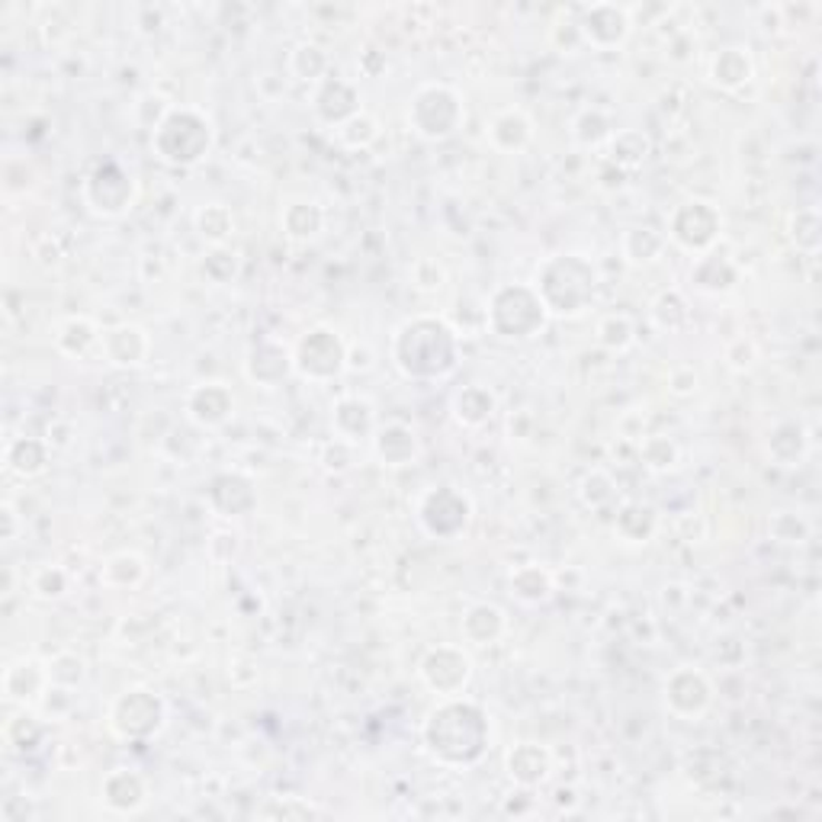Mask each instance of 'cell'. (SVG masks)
Returning a JSON list of instances; mask_svg holds the SVG:
<instances>
[{
	"instance_id": "obj_1",
	"label": "cell",
	"mask_w": 822,
	"mask_h": 822,
	"mask_svg": "<svg viewBox=\"0 0 822 822\" xmlns=\"http://www.w3.org/2000/svg\"><path fill=\"white\" fill-rule=\"evenodd\" d=\"M422 739H425L430 759H437L447 768H469V764L483 762V755L488 752L491 723L479 703L447 698L430 710Z\"/></svg>"
},
{
	"instance_id": "obj_2",
	"label": "cell",
	"mask_w": 822,
	"mask_h": 822,
	"mask_svg": "<svg viewBox=\"0 0 822 822\" xmlns=\"http://www.w3.org/2000/svg\"><path fill=\"white\" fill-rule=\"evenodd\" d=\"M393 361L408 379H444L459 364V337L444 318L415 315L393 335Z\"/></svg>"
},
{
	"instance_id": "obj_3",
	"label": "cell",
	"mask_w": 822,
	"mask_h": 822,
	"mask_svg": "<svg viewBox=\"0 0 822 822\" xmlns=\"http://www.w3.org/2000/svg\"><path fill=\"white\" fill-rule=\"evenodd\" d=\"M598 267L581 254H552L537 267V296L556 318H576L598 293Z\"/></svg>"
},
{
	"instance_id": "obj_4",
	"label": "cell",
	"mask_w": 822,
	"mask_h": 822,
	"mask_svg": "<svg viewBox=\"0 0 822 822\" xmlns=\"http://www.w3.org/2000/svg\"><path fill=\"white\" fill-rule=\"evenodd\" d=\"M152 149L171 168H193L213 152V122L190 106H174L152 132Z\"/></svg>"
},
{
	"instance_id": "obj_5",
	"label": "cell",
	"mask_w": 822,
	"mask_h": 822,
	"mask_svg": "<svg viewBox=\"0 0 822 822\" xmlns=\"http://www.w3.org/2000/svg\"><path fill=\"white\" fill-rule=\"evenodd\" d=\"M486 318L491 335L508 337V341H527V337H537L547 328L549 312L530 283H505L491 293Z\"/></svg>"
},
{
	"instance_id": "obj_6",
	"label": "cell",
	"mask_w": 822,
	"mask_h": 822,
	"mask_svg": "<svg viewBox=\"0 0 822 822\" xmlns=\"http://www.w3.org/2000/svg\"><path fill=\"white\" fill-rule=\"evenodd\" d=\"M463 120H466L463 97L447 84H425L408 103V125L425 142H444L457 135Z\"/></svg>"
},
{
	"instance_id": "obj_7",
	"label": "cell",
	"mask_w": 822,
	"mask_h": 822,
	"mask_svg": "<svg viewBox=\"0 0 822 822\" xmlns=\"http://www.w3.org/2000/svg\"><path fill=\"white\" fill-rule=\"evenodd\" d=\"M168 707L152 688H129L110 703V730L125 742H145L164 730Z\"/></svg>"
},
{
	"instance_id": "obj_8",
	"label": "cell",
	"mask_w": 822,
	"mask_h": 822,
	"mask_svg": "<svg viewBox=\"0 0 822 822\" xmlns=\"http://www.w3.org/2000/svg\"><path fill=\"white\" fill-rule=\"evenodd\" d=\"M293 361H296V373L312 383H328L347 369V344L337 335L335 328H308L300 344L293 347Z\"/></svg>"
},
{
	"instance_id": "obj_9",
	"label": "cell",
	"mask_w": 822,
	"mask_h": 822,
	"mask_svg": "<svg viewBox=\"0 0 822 822\" xmlns=\"http://www.w3.org/2000/svg\"><path fill=\"white\" fill-rule=\"evenodd\" d=\"M723 235V213L710 200H688L669 219L671 242L691 254H707Z\"/></svg>"
},
{
	"instance_id": "obj_10",
	"label": "cell",
	"mask_w": 822,
	"mask_h": 822,
	"mask_svg": "<svg viewBox=\"0 0 822 822\" xmlns=\"http://www.w3.org/2000/svg\"><path fill=\"white\" fill-rule=\"evenodd\" d=\"M84 203L91 206V213L103 215V219L129 213V206L135 203L132 174L120 161H100L91 171V177L84 181Z\"/></svg>"
},
{
	"instance_id": "obj_11",
	"label": "cell",
	"mask_w": 822,
	"mask_h": 822,
	"mask_svg": "<svg viewBox=\"0 0 822 822\" xmlns=\"http://www.w3.org/2000/svg\"><path fill=\"white\" fill-rule=\"evenodd\" d=\"M469 518H473V505L454 486L430 488L418 505V520H422L425 534L437 537V540H457L459 534L469 527Z\"/></svg>"
},
{
	"instance_id": "obj_12",
	"label": "cell",
	"mask_w": 822,
	"mask_h": 822,
	"mask_svg": "<svg viewBox=\"0 0 822 822\" xmlns=\"http://www.w3.org/2000/svg\"><path fill=\"white\" fill-rule=\"evenodd\" d=\"M418 674L425 681L427 688L440 698H457L459 691L469 684L473 678V659L463 646H434L427 649L422 666H418Z\"/></svg>"
},
{
	"instance_id": "obj_13",
	"label": "cell",
	"mask_w": 822,
	"mask_h": 822,
	"mask_svg": "<svg viewBox=\"0 0 822 822\" xmlns=\"http://www.w3.org/2000/svg\"><path fill=\"white\" fill-rule=\"evenodd\" d=\"M713 703V684L701 669H674L666 681V707L678 720H698Z\"/></svg>"
},
{
	"instance_id": "obj_14",
	"label": "cell",
	"mask_w": 822,
	"mask_h": 822,
	"mask_svg": "<svg viewBox=\"0 0 822 822\" xmlns=\"http://www.w3.org/2000/svg\"><path fill=\"white\" fill-rule=\"evenodd\" d=\"M579 32L581 42L595 49H617L630 39L633 20H630V10L620 3H591L581 10Z\"/></svg>"
},
{
	"instance_id": "obj_15",
	"label": "cell",
	"mask_w": 822,
	"mask_h": 822,
	"mask_svg": "<svg viewBox=\"0 0 822 822\" xmlns=\"http://www.w3.org/2000/svg\"><path fill=\"white\" fill-rule=\"evenodd\" d=\"M290 373H296V361H293V351L286 344H280L274 337H264V341L251 344L247 361H244V376L254 386L274 389V386L290 379Z\"/></svg>"
},
{
	"instance_id": "obj_16",
	"label": "cell",
	"mask_w": 822,
	"mask_h": 822,
	"mask_svg": "<svg viewBox=\"0 0 822 822\" xmlns=\"http://www.w3.org/2000/svg\"><path fill=\"white\" fill-rule=\"evenodd\" d=\"M206 501L219 518H244L257 508V488L242 473H219L206 488Z\"/></svg>"
},
{
	"instance_id": "obj_17",
	"label": "cell",
	"mask_w": 822,
	"mask_h": 822,
	"mask_svg": "<svg viewBox=\"0 0 822 822\" xmlns=\"http://www.w3.org/2000/svg\"><path fill=\"white\" fill-rule=\"evenodd\" d=\"M235 415V393L225 383H200L186 393V418L196 427H222Z\"/></svg>"
},
{
	"instance_id": "obj_18",
	"label": "cell",
	"mask_w": 822,
	"mask_h": 822,
	"mask_svg": "<svg viewBox=\"0 0 822 822\" xmlns=\"http://www.w3.org/2000/svg\"><path fill=\"white\" fill-rule=\"evenodd\" d=\"M312 110L315 116L325 122V125H344L347 120H354L361 110V91L344 81V78H325L318 84V91L312 97Z\"/></svg>"
},
{
	"instance_id": "obj_19",
	"label": "cell",
	"mask_w": 822,
	"mask_h": 822,
	"mask_svg": "<svg viewBox=\"0 0 822 822\" xmlns=\"http://www.w3.org/2000/svg\"><path fill=\"white\" fill-rule=\"evenodd\" d=\"M505 771L508 778L524 788V791H534L540 784H547L549 774H552V752L540 742H518L508 755H505Z\"/></svg>"
},
{
	"instance_id": "obj_20",
	"label": "cell",
	"mask_w": 822,
	"mask_h": 822,
	"mask_svg": "<svg viewBox=\"0 0 822 822\" xmlns=\"http://www.w3.org/2000/svg\"><path fill=\"white\" fill-rule=\"evenodd\" d=\"M49 684H52L49 666H42L35 659H17L3 671V698L10 703H20V707L39 701L49 691Z\"/></svg>"
},
{
	"instance_id": "obj_21",
	"label": "cell",
	"mask_w": 822,
	"mask_h": 822,
	"mask_svg": "<svg viewBox=\"0 0 822 822\" xmlns=\"http://www.w3.org/2000/svg\"><path fill=\"white\" fill-rule=\"evenodd\" d=\"M100 351H103V357H106L110 366L129 369V366H139L149 361L152 341L139 325H116V328L103 332Z\"/></svg>"
},
{
	"instance_id": "obj_22",
	"label": "cell",
	"mask_w": 822,
	"mask_h": 822,
	"mask_svg": "<svg viewBox=\"0 0 822 822\" xmlns=\"http://www.w3.org/2000/svg\"><path fill=\"white\" fill-rule=\"evenodd\" d=\"M100 796L113 813H139L149 800V784L139 771L132 768H116L103 778Z\"/></svg>"
},
{
	"instance_id": "obj_23",
	"label": "cell",
	"mask_w": 822,
	"mask_h": 822,
	"mask_svg": "<svg viewBox=\"0 0 822 822\" xmlns=\"http://www.w3.org/2000/svg\"><path fill=\"white\" fill-rule=\"evenodd\" d=\"M373 454L383 466H412L418 459V437L415 430L402 422H389V425L373 430Z\"/></svg>"
},
{
	"instance_id": "obj_24",
	"label": "cell",
	"mask_w": 822,
	"mask_h": 822,
	"mask_svg": "<svg viewBox=\"0 0 822 822\" xmlns=\"http://www.w3.org/2000/svg\"><path fill=\"white\" fill-rule=\"evenodd\" d=\"M332 425H335V434L341 440H364V437H373L376 430V408L369 398L361 396H344L335 402V412H332Z\"/></svg>"
},
{
	"instance_id": "obj_25",
	"label": "cell",
	"mask_w": 822,
	"mask_h": 822,
	"mask_svg": "<svg viewBox=\"0 0 822 822\" xmlns=\"http://www.w3.org/2000/svg\"><path fill=\"white\" fill-rule=\"evenodd\" d=\"M752 78H755V61L742 45H727L710 61V84H717L720 91H739Z\"/></svg>"
},
{
	"instance_id": "obj_26",
	"label": "cell",
	"mask_w": 822,
	"mask_h": 822,
	"mask_svg": "<svg viewBox=\"0 0 822 822\" xmlns=\"http://www.w3.org/2000/svg\"><path fill=\"white\" fill-rule=\"evenodd\" d=\"M486 139L495 152H505V154L524 152V149L530 145V139H534V122L527 120L520 110H505V113H495V116L488 120Z\"/></svg>"
},
{
	"instance_id": "obj_27",
	"label": "cell",
	"mask_w": 822,
	"mask_h": 822,
	"mask_svg": "<svg viewBox=\"0 0 822 822\" xmlns=\"http://www.w3.org/2000/svg\"><path fill=\"white\" fill-rule=\"evenodd\" d=\"M691 283L710 293V296H720V293H730L732 286L739 283V267L732 264L727 254H717V251H707L694 261L691 267Z\"/></svg>"
},
{
	"instance_id": "obj_28",
	"label": "cell",
	"mask_w": 822,
	"mask_h": 822,
	"mask_svg": "<svg viewBox=\"0 0 822 822\" xmlns=\"http://www.w3.org/2000/svg\"><path fill=\"white\" fill-rule=\"evenodd\" d=\"M505 630H508V617L498 605L483 601L463 613V640L473 646H491L505 637Z\"/></svg>"
},
{
	"instance_id": "obj_29",
	"label": "cell",
	"mask_w": 822,
	"mask_h": 822,
	"mask_svg": "<svg viewBox=\"0 0 822 822\" xmlns=\"http://www.w3.org/2000/svg\"><path fill=\"white\" fill-rule=\"evenodd\" d=\"M764 450L778 466H796V463H803L806 450H810V437L800 422H778L764 440Z\"/></svg>"
},
{
	"instance_id": "obj_30",
	"label": "cell",
	"mask_w": 822,
	"mask_h": 822,
	"mask_svg": "<svg viewBox=\"0 0 822 822\" xmlns=\"http://www.w3.org/2000/svg\"><path fill=\"white\" fill-rule=\"evenodd\" d=\"M280 229L290 242H312L325 229V210L312 200H293L280 213Z\"/></svg>"
},
{
	"instance_id": "obj_31",
	"label": "cell",
	"mask_w": 822,
	"mask_h": 822,
	"mask_svg": "<svg viewBox=\"0 0 822 822\" xmlns=\"http://www.w3.org/2000/svg\"><path fill=\"white\" fill-rule=\"evenodd\" d=\"M669 247L666 232L652 229V225H637V229H627L623 232V242H620V254L627 257V264L633 267H649L656 264Z\"/></svg>"
},
{
	"instance_id": "obj_32",
	"label": "cell",
	"mask_w": 822,
	"mask_h": 822,
	"mask_svg": "<svg viewBox=\"0 0 822 822\" xmlns=\"http://www.w3.org/2000/svg\"><path fill=\"white\" fill-rule=\"evenodd\" d=\"M7 469L20 479H32L39 473H45L49 466V440H39V437H13L7 444Z\"/></svg>"
},
{
	"instance_id": "obj_33",
	"label": "cell",
	"mask_w": 822,
	"mask_h": 822,
	"mask_svg": "<svg viewBox=\"0 0 822 822\" xmlns=\"http://www.w3.org/2000/svg\"><path fill=\"white\" fill-rule=\"evenodd\" d=\"M613 530L620 540L627 544H649L659 530V515L652 505H642V501H630L617 511V520H613Z\"/></svg>"
},
{
	"instance_id": "obj_34",
	"label": "cell",
	"mask_w": 822,
	"mask_h": 822,
	"mask_svg": "<svg viewBox=\"0 0 822 822\" xmlns=\"http://www.w3.org/2000/svg\"><path fill=\"white\" fill-rule=\"evenodd\" d=\"M511 595L518 598L520 605H544L549 601V595L556 591V579H552V572L544 569V566H537V562H527V566H518L515 572H511Z\"/></svg>"
},
{
	"instance_id": "obj_35",
	"label": "cell",
	"mask_w": 822,
	"mask_h": 822,
	"mask_svg": "<svg viewBox=\"0 0 822 822\" xmlns=\"http://www.w3.org/2000/svg\"><path fill=\"white\" fill-rule=\"evenodd\" d=\"M100 341L103 335L97 332V325H93L91 318H84V315H74V318H64L59 325V332H55V347H59L64 357H88L93 347H100Z\"/></svg>"
},
{
	"instance_id": "obj_36",
	"label": "cell",
	"mask_w": 822,
	"mask_h": 822,
	"mask_svg": "<svg viewBox=\"0 0 822 822\" xmlns=\"http://www.w3.org/2000/svg\"><path fill=\"white\" fill-rule=\"evenodd\" d=\"M454 418H457L463 427H483L495 415V396L488 386H463L457 396H454Z\"/></svg>"
},
{
	"instance_id": "obj_37",
	"label": "cell",
	"mask_w": 822,
	"mask_h": 822,
	"mask_svg": "<svg viewBox=\"0 0 822 822\" xmlns=\"http://www.w3.org/2000/svg\"><path fill=\"white\" fill-rule=\"evenodd\" d=\"M649 315H652V325L669 335L684 332L691 325V305L681 296V290H662L649 305Z\"/></svg>"
},
{
	"instance_id": "obj_38",
	"label": "cell",
	"mask_w": 822,
	"mask_h": 822,
	"mask_svg": "<svg viewBox=\"0 0 822 822\" xmlns=\"http://www.w3.org/2000/svg\"><path fill=\"white\" fill-rule=\"evenodd\" d=\"M42 739H45V727H42L39 717L27 713V707H23L17 717H10L7 727H3V745H7V752H13V755L35 752V749L42 745Z\"/></svg>"
},
{
	"instance_id": "obj_39",
	"label": "cell",
	"mask_w": 822,
	"mask_h": 822,
	"mask_svg": "<svg viewBox=\"0 0 822 822\" xmlns=\"http://www.w3.org/2000/svg\"><path fill=\"white\" fill-rule=\"evenodd\" d=\"M649 139H646V132L640 129H620V132H613L608 142V154H610V164L613 168H620V171H633V168H640L642 161L649 158Z\"/></svg>"
},
{
	"instance_id": "obj_40",
	"label": "cell",
	"mask_w": 822,
	"mask_h": 822,
	"mask_svg": "<svg viewBox=\"0 0 822 822\" xmlns=\"http://www.w3.org/2000/svg\"><path fill=\"white\" fill-rule=\"evenodd\" d=\"M145 572H149L145 559H142L139 552L122 549V552H113V556L103 562L100 581H103L106 588H135V585H142Z\"/></svg>"
},
{
	"instance_id": "obj_41",
	"label": "cell",
	"mask_w": 822,
	"mask_h": 822,
	"mask_svg": "<svg viewBox=\"0 0 822 822\" xmlns=\"http://www.w3.org/2000/svg\"><path fill=\"white\" fill-rule=\"evenodd\" d=\"M290 74L303 84H322L328 78V55L315 42H300L290 52Z\"/></svg>"
},
{
	"instance_id": "obj_42",
	"label": "cell",
	"mask_w": 822,
	"mask_h": 822,
	"mask_svg": "<svg viewBox=\"0 0 822 822\" xmlns=\"http://www.w3.org/2000/svg\"><path fill=\"white\" fill-rule=\"evenodd\" d=\"M595 341L610 351V354H623V351H630L633 347V341H637V325H633V318L627 315V312H608L601 322H598V328H595Z\"/></svg>"
},
{
	"instance_id": "obj_43",
	"label": "cell",
	"mask_w": 822,
	"mask_h": 822,
	"mask_svg": "<svg viewBox=\"0 0 822 822\" xmlns=\"http://www.w3.org/2000/svg\"><path fill=\"white\" fill-rule=\"evenodd\" d=\"M613 122L605 110L598 106H588L581 110L579 116L572 120V139L579 142L581 149H598V145H608L610 135H613Z\"/></svg>"
},
{
	"instance_id": "obj_44",
	"label": "cell",
	"mask_w": 822,
	"mask_h": 822,
	"mask_svg": "<svg viewBox=\"0 0 822 822\" xmlns=\"http://www.w3.org/2000/svg\"><path fill=\"white\" fill-rule=\"evenodd\" d=\"M193 225H196V232H200L203 242H210L213 247H222V244L232 239V232H235V215H232L229 206H222V203H210V206H203L200 213L193 215Z\"/></svg>"
},
{
	"instance_id": "obj_45",
	"label": "cell",
	"mask_w": 822,
	"mask_h": 822,
	"mask_svg": "<svg viewBox=\"0 0 822 822\" xmlns=\"http://www.w3.org/2000/svg\"><path fill=\"white\" fill-rule=\"evenodd\" d=\"M788 235H791V242L796 244V251H803V254L816 257V251H820V242H822L820 210H816V206L796 210V213L791 215V222H788Z\"/></svg>"
},
{
	"instance_id": "obj_46",
	"label": "cell",
	"mask_w": 822,
	"mask_h": 822,
	"mask_svg": "<svg viewBox=\"0 0 822 822\" xmlns=\"http://www.w3.org/2000/svg\"><path fill=\"white\" fill-rule=\"evenodd\" d=\"M678 444L666 437V434H652L640 440V463L649 473H669L678 466Z\"/></svg>"
},
{
	"instance_id": "obj_47",
	"label": "cell",
	"mask_w": 822,
	"mask_h": 822,
	"mask_svg": "<svg viewBox=\"0 0 822 822\" xmlns=\"http://www.w3.org/2000/svg\"><path fill=\"white\" fill-rule=\"evenodd\" d=\"M257 816L261 820H318L325 816V810H318L303 796H274L264 810H257Z\"/></svg>"
},
{
	"instance_id": "obj_48",
	"label": "cell",
	"mask_w": 822,
	"mask_h": 822,
	"mask_svg": "<svg viewBox=\"0 0 822 822\" xmlns=\"http://www.w3.org/2000/svg\"><path fill=\"white\" fill-rule=\"evenodd\" d=\"M768 530L778 544H788V547H800L810 540L813 534V524L803 518V515H793V511H778L774 518L768 520Z\"/></svg>"
},
{
	"instance_id": "obj_49",
	"label": "cell",
	"mask_w": 822,
	"mask_h": 822,
	"mask_svg": "<svg viewBox=\"0 0 822 822\" xmlns=\"http://www.w3.org/2000/svg\"><path fill=\"white\" fill-rule=\"evenodd\" d=\"M379 139V122L373 120L369 113H357L354 120H347L344 125H337V142L344 149H366Z\"/></svg>"
},
{
	"instance_id": "obj_50",
	"label": "cell",
	"mask_w": 822,
	"mask_h": 822,
	"mask_svg": "<svg viewBox=\"0 0 822 822\" xmlns=\"http://www.w3.org/2000/svg\"><path fill=\"white\" fill-rule=\"evenodd\" d=\"M45 666H49L52 684H59V688H71V691H74V688L88 678L84 659H81L78 652H59V656H52Z\"/></svg>"
},
{
	"instance_id": "obj_51",
	"label": "cell",
	"mask_w": 822,
	"mask_h": 822,
	"mask_svg": "<svg viewBox=\"0 0 822 822\" xmlns=\"http://www.w3.org/2000/svg\"><path fill=\"white\" fill-rule=\"evenodd\" d=\"M613 488L617 486H613V479H610L605 469H591L579 486L581 505H588V508H595V511L605 508V505L613 501Z\"/></svg>"
},
{
	"instance_id": "obj_52",
	"label": "cell",
	"mask_w": 822,
	"mask_h": 822,
	"mask_svg": "<svg viewBox=\"0 0 822 822\" xmlns=\"http://www.w3.org/2000/svg\"><path fill=\"white\" fill-rule=\"evenodd\" d=\"M203 274L210 283H232L235 276H239V254L232 251V247H213L210 254H206V261H203Z\"/></svg>"
},
{
	"instance_id": "obj_53",
	"label": "cell",
	"mask_w": 822,
	"mask_h": 822,
	"mask_svg": "<svg viewBox=\"0 0 822 822\" xmlns=\"http://www.w3.org/2000/svg\"><path fill=\"white\" fill-rule=\"evenodd\" d=\"M412 283L422 290V293H437L444 283H447V271L437 257H418L412 264Z\"/></svg>"
},
{
	"instance_id": "obj_54",
	"label": "cell",
	"mask_w": 822,
	"mask_h": 822,
	"mask_svg": "<svg viewBox=\"0 0 822 822\" xmlns=\"http://www.w3.org/2000/svg\"><path fill=\"white\" fill-rule=\"evenodd\" d=\"M723 361L735 373H745V369H752L755 361H759V344L745 335L732 337L730 344H727V351H723Z\"/></svg>"
},
{
	"instance_id": "obj_55",
	"label": "cell",
	"mask_w": 822,
	"mask_h": 822,
	"mask_svg": "<svg viewBox=\"0 0 822 822\" xmlns=\"http://www.w3.org/2000/svg\"><path fill=\"white\" fill-rule=\"evenodd\" d=\"M32 591L45 601H55L68 591V572L59 566H42L35 576H32Z\"/></svg>"
},
{
	"instance_id": "obj_56",
	"label": "cell",
	"mask_w": 822,
	"mask_h": 822,
	"mask_svg": "<svg viewBox=\"0 0 822 822\" xmlns=\"http://www.w3.org/2000/svg\"><path fill=\"white\" fill-rule=\"evenodd\" d=\"M322 463H325V469H335V473L351 469V466H354V444H351V440H341V437H335L332 444H325V450H322Z\"/></svg>"
},
{
	"instance_id": "obj_57",
	"label": "cell",
	"mask_w": 822,
	"mask_h": 822,
	"mask_svg": "<svg viewBox=\"0 0 822 822\" xmlns=\"http://www.w3.org/2000/svg\"><path fill=\"white\" fill-rule=\"evenodd\" d=\"M698 386H701V376H698V369L694 366H674L669 373V393L678 398H688L698 393Z\"/></svg>"
},
{
	"instance_id": "obj_58",
	"label": "cell",
	"mask_w": 822,
	"mask_h": 822,
	"mask_svg": "<svg viewBox=\"0 0 822 822\" xmlns=\"http://www.w3.org/2000/svg\"><path fill=\"white\" fill-rule=\"evenodd\" d=\"M0 520H3V530H0V537L10 544V540H17V534H20V515H17V508L10 505V501H3L0 505Z\"/></svg>"
},
{
	"instance_id": "obj_59",
	"label": "cell",
	"mask_w": 822,
	"mask_h": 822,
	"mask_svg": "<svg viewBox=\"0 0 822 822\" xmlns=\"http://www.w3.org/2000/svg\"><path fill=\"white\" fill-rule=\"evenodd\" d=\"M373 366V351L369 347H347V369H354V373H364Z\"/></svg>"
}]
</instances>
